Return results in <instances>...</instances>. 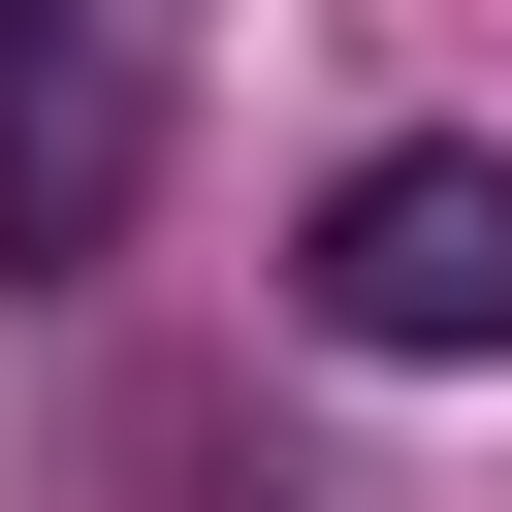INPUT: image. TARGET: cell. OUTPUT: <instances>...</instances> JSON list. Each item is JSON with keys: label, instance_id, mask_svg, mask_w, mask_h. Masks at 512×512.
I'll return each instance as SVG.
<instances>
[{"label": "cell", "instance_id": "obj_1", "mask_svg": "<svg viewBox=\"0 0 512 512\" xmlns=\"http://www.w3.org/2000/svg\"><path fill=\"white\" fill-rule=\"evenodd\" d=\"M288 288H320V352H384V384H480V352H512V160H480V128H384V160H320Z\"/></svg>", "mask_w": 512, "mask_h": 512}, {"label": "cell", "instance_id": "obj_2", "mask_svg": "<svg viewBox=\"0 0 512 512\" xmlns=\"http://www.w3.org/2000/svg\"><path fill=\"white\" fill-rule=\"evenodd\" d=\"M0 64H64V0H0Z\"/></svg>", "mask_w": 512, "mask_h": 512}]
</instances>
